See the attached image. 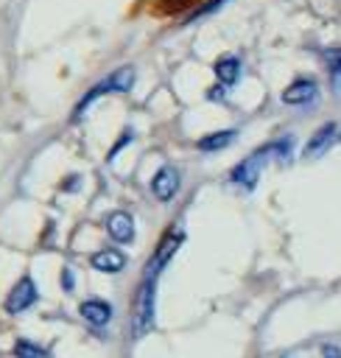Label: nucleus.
<instances>
[{
	"label": "nucleus",
	"instance_id": "ddd939ff",
	"mask_svg": "<svg viewBox=\"0 0 341 358\" xmlns=\"http://www.w3.org/2000/svg\"><path fill=\"white\" fill-rule=\"evenodd\" d=\"M14 358H50V352H48L45 347H39L36 341L17 338V341H14Z\"/></svg>",
	"mask_w": 341,
	"mask_h": 358
},
{
	"label": "nucleus",
	"instance_id": "423d86ee",
	"mask_svg": "<svg viewBox=\"0 0 341 358\" xmlns=\"http://www.w3.org/2000/svg\"><path fill=\"white\" fill-rule=\"evenodd\" d=\"M316 95H319V84L313 81V78H296V81H291L285 90H282V103H288V106H302V103H310V101H316Z\"/></svg>",
	"mask_w": 341,
	"mask_h": 358
},
{
	"label": "nucleus",
	"instance_id": "f8f14e48",
	"mask_svg": "<svg viewBox=\"0 0 341 358\" xmlns=\"http://www.w3.org/2000/svg\"><path fill=\"white\" fill-rule=\"evenodd\" d=\"M235 137H238V131H235V129L212 131V134H204V137L196 143V148H198V151H221V148H226Z\"/></svg>",
	"mask_w": 341,
	"mask_h": 358
},
{
	"label": "nucleus",
	"instance_id": "6e6552de",
	"mask_svg": "<svg viewBox=\"0 0 341 358\" xmlns=\"http://www.w3.org/2000/svg\"><path fill=\"white\" fill-rule=\"evenodd\" d=\"M106 232L117 243H131L134 241V218H131V213H126V210L109 213L106 215Z\"/></svg>",
	"mask_w": 341,
	"mask_h": 358
},
{
	"label": "nucleus",
	"instance_id": "9d476101",
	"mask_svg": "<svg viewBox=\"0 0 341 358\" xmlns=\"http://www.w3.org/2000/svg\"><path fill=\"white\" fill-rule=\"evenodd\" d=\"M89 263H92V268H98L103 274H115V271H120L126 266V255L120 249H101V252L92 255Z\"/></svg>",
	"mask_w": 341,
	"mask_h": 358
},
{
	"label": "nucleus",
	"instance_id": "4468645a",
	"mask_svg": "<svg viewBox=\"0 0 341 358\" xmlns=\"http://www.w3.org/2000/svg\"><path fill=\"white\" fill-rule=\"evenodd\" d=\"M324 62H327V70H330L333 84H335V90H338V87H341V48L324 50Z\"/></svg>",
	"mask_w": 341,
	"mask_h": 358
},
{
	"label": "nucleus",
	"instance_id": "7ed1b4c3",
	"mask_svg": "<svg viewBox=\"0 0 341 358\" xmlns=\"http://www.w3.org/2000/svg\"><path fill=\"white\" fill-rule=\"evenodd\" d=\"M268 157H271V145H263L260 151H254L252 157H246L243 162H238V165L232 168V182L252 193V190L257 187V182H260V171H263V162H266Z\"/></svg>",
	"mask_w": 341,
	"mask_h": 358
},
{
	"label": "nucleus",
	"instance_id": "2eb2a0df",
	"mask_svg": "<svg viewBox=\"0 0 341 358\" xmlns=\"http://www.w3.org/2000/svg\"><path fill=\"white\" fill-rule=\"evenodd\" d=\"M321 355H324V358H341V350L333 347V344H324V347H321Z\"/></svg>",
	"mask_w": 341,
	"mask_h": 358
},
{
	"label": "nucleus",
	"instance_id": "f257e3e1",
	"mask_svg": "<svg viewBox=\"0 0 341 358\" xmlns=\"http://www.w3.org/2000/svg\"><path fill=\"white\" fill-rule=\"evenodd\" d=\"M157 277L154 271H143V282L137 288L134 310H131V333L134 338H143L154 330V294H157Z\"/></svg>",
	"mask_w": 341,
	"mask_h": 358
},
{
	"label": "nucleus",
	"instance_id": "9b49d317",
	"mask_svg": "<svg viewBox=\"0 0 341 358\" xmlns=\"http://www.w3.org/2000/svg\"><path fill=\"white\" fill-rule=\"evenodd\" d=\"M212 70H215V76L224 87H232L240 76V62H238V56H221V59H215Z\"/></svg>",
	"mask_w": 341,
	"mask_h": 358
},
{
	"label": "nucleus",
	"instance_id": "0eeeda50",
	"mask_svg": "<svg viewBox=\"0 0 341 358\" xmlns=\"http://www.w3.org/2000/svg\"><path fill=\"white\" fill-rule=\"evenodd\" d=\"M179 190V171L170 165H162L151 179V193L157 201H170Z\"/></svg>",
	"mask_w": 341,
	"mask_h": 358
},
{
	"label": "nucleus",
	"instance_id": "39448f33",
	"mask_svg": "<svg viewBox=\"0 0 341 358\" xmlns=\"http://www.w3.org/2000/svg\"><path fill=\"white\" fill-rule=\"evenodd\" d=\"M338 140V123H324V126H319L313 134H310V140L305 143V151H302V157L305 159H316V157H321L333 143Z\"/></svg>",
	"mask_w": 341,
	"mask_h": 358
},
{
	"label": "nucleus",
	"instance_id": "f03ea898",
	"mask_svg": "<svg viewBox=\"0 0 341 358\" xmlns=\"http://www.w3.org/2000/svg\"><path fill=\"white\" fill-rule=\"evenodd\" d=\"M131 84H134V67H117L115 73H109L98 87H92L84 98H81V103L75 106V112H73V117H78L95 98H101V95H106V92H129L131 90Z\"/></svg>",
	"mask_w": 341,
	"mask_h": 358
},
{
	"label": "nucleus",
	"instance_id": "20e7f679",
	"mask_svg": "<svg viewBox=\"0 0 341 358\" xmlns=\"http://www.w3.org/2000/svg\"><path fill=\"white\" fill-rule=\"evenodd\" d=\"M36 296H39V291H36V282H34V277H20L17 282H14V288L8 291V296H6V310L8 313H22V310H28L34 302H36Z\"/></svg>",
	"mask_w": 341,
	"mask_h": 358
},
{
	"label": "nucleus",
	"instance_id": "1a4fd4ad",
	"mask_svg": "<svg viewBox=\"0 0 341 358\" xmlns=\"http://www.w3.org/2000/svg\"><path fill=\"white\" fill-rule=\"evenodd\" d=\"M78 313H81V319H87L89 324L103 327V324H109V319H112V305L103 302V299H84V302L78 305Z\"/></svg>",
	"mask_w": 341,
	"mask_h": 358
}]
</instances>
